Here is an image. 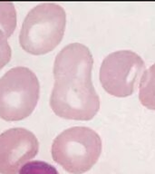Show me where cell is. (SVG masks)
Here are the masks:
<instances>
[{"label": "cell", "instance_id": "1", "mask_svg": "<svg viewBox=\"0 0 155 174\" xmlns=\"http://www.w3.org/2000/svg\"><path fill=\"white\" fill-rule=\"evenodd\" d=\"M66 26L64 8L54 3L35 6L26 16L19 34L21 47L34 56L53 50L62 41Z\"/></svg>", "mask_w": 155, "mask_h": 174}, {"label": "cell", "instance_id": "2", "mask_svg": "<svg viewBox=\"0 0 155 174\" xmlns=\"http://www.w3.org/2000/svg\"><path fill=\"white\" fill-rule=\"evenodd\" d=\"M101 153V137L89 127L69 128L61 132L52 145L53 160L72 174L91 170Z\"/></svg>", "mask_w": 155, "mask_h": 174}, {"label": "cell", "instance_id": "3", "mask_svg": "<svg viewBox=\"0 0 155 174\" xmlns=\"http://www.w3.org/2000/svg\"><path fill=\"white\" fill-rule=\"evenodd\" d=\"M40 93L39 81L27 67L17 66L0 78V118L21 121L35 110Z\"/></svg>", "mask_w": 155, "mask_h": 174}, {"label": "cell", "instance_id": "4", "mask_svg": "<svg viewBox=\"0 0 155 174\" xmlns=\"http://www.w3.org/2000/svg\"><path fill=\"white\" fill-rule=\"evenodd\" d=\"M50 106L61 118L90 121L100 109V98L92 78H64L54 81Z\"/></svg>", "mask_w": 155, "mask_h": 174}, {"label": "cell", "instance_id": "5", "mask_svg": "<svg viewBox=\"0 0 155 174\" xmlns=\"http://www.w3.org/2000/svg\"><path fill=\"white\" fill-rule=\"evenodd\" d=\"M145 70L144 61L135 52L115 51L103 59L99 78L106 93L124 98L136 92Z\"/></svg>", "mask_w": 155, "mask_h": 174}, {"label": "cell", "instance_id": "6", "mask_svg": "<svg viewBox=\"0 0 155 174\" xmlns=\"http://www.w3.org/2000/svg\"><path fill=\"white\" fill-rule=\"evenodd\" d=\"M39 150L36 135L25 128H12L0 134V174H16Z\"/></svg>", "mask_w": 155, "mask_h": 174}, {"label": "cell", "instance_id": "7", "mask_svg": "<svg viewBox=\"0 0 155 174\" xmlns=\"http://www.w3.org/2000/svg\"><path fill=\"white\" fill-rule=\"evenodd\" d=\"M94 58L90 49L83 44L73 43L64 46L53 63L54 80L64 78H92Z\"/></svg>", "mask_w": 155, "mask_h": 174}, {"label": "cell", "instance_id": "8", "mask_svg": "<svg viewBox=\"0 0 155 174\" xmlns=\"http://www.w3.org/2000/svg\"><path fill=\"white\" fill-rule=\"evenodd\" d=\"M138 89L141 104L149 110H155V63L145 70Z\"/></svg>", "mask_w": 155, "mask_h": 174}, {"label": "cell", "instance_id": "9", "mask_svg": "<svg viewBox=\"0 0 155 174\" xmlns=\"http://www.w3.org/2000/svg\"><path fill=\"white\" fill-rule=\"evenodd\" d=\"M16 27V11L11 2H0V30L9 38Z\"/></svg>", "mask_w": 155, "mask_h": 174}, {"label": "cell", "instance_id": "10", "mask_svg": "<svg viewBox=\"0 0 155 174\" xmlns=\"http://www.w3.org/2000/svg\"><path fill=\"white\" fill-rule=\"evenodd\" d=\"M19 174H59L57 170L51 164L41 162L34 161L29 162L22 167Z\"/></svg>", "mask_w": 155, "mask_h": 174}, {"label": "cell", "instance_id": "11", "mask_svg": "<svg viewBox=\"0 0 155 174\" xmlns=\"http://www.w3.org/2000/svg\"><path fill=\"white\" fill-rule=\"evenodd\" d=\"M12 56L11 47L7 42V37L2 30H0V70L5 66Z\"/></svg>", "mask_w": 155, "mask_h": 174}]
</instances>
